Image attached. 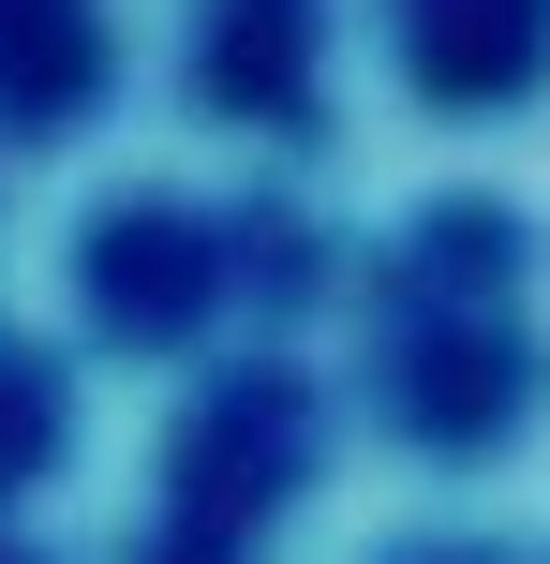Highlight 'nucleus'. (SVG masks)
Here are the masks:
<instances>
[{"instance_id":"nucleus-1","label":"nucleus","mask_w":550,"mask_h":564,"mask_svg":"<svg viewBox=\"0 0 550 564\" xmlns=\"http://www.w3.org/2000/svg\"><path fill=\"white\" fill-rule=\"evenodd\" d=\"M89 282H105L119 327H164V312H194V297H208V268H194V238H179V224H119Z\"/></svg>"}]
</instances>
